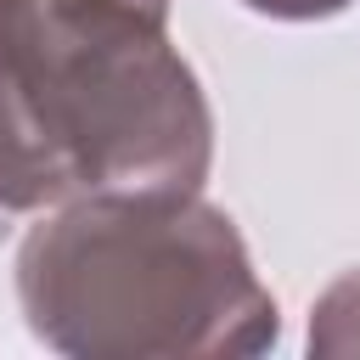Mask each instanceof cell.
Returning a JSON list of instances; mask_svg holds the SVG:
<instances>
[{
    "mask_svg": "<svg viewBox=\"0 0 360 360\" xmlns=\"http://www.w3.org/2000/svg\"><path fill=\"white\" fill-rule=\"evenodd\" d=\"M28 332L79 360L264 354L276 298L225 208L202 191H84L17 248Z\"/></svg>",
    "mask_w": 360,
    "mask_h": 360,
    "instance_id": "6da1fadb",
    "label": "cell"
},
{
    "mask_svg": "<svg viewBox=\"0 0 360 360\" xmlns=\"http://www.w3.org/2000/svg\"><path fill=\"white\" fill-rule=\"evenodd\" d=\"M0 68L68 197L202 191L214 112L169 39V0H0Z\"/></svg>",
    "mask_w": 360,
    "mask_h": 360,
    "instance_id": "7a4b0ae2",
    "label": "cell"
},
{
    "mask_svg": "<svg viewBox=\"0 0 360 360\" xmlns=\"http://www.w3.org/2000/svg\"><path fill=\"white\" fill-rule=\"evenodd\" d=\"M309 349L315 354H360V270L338 276L321 304L309 309Z\"/></svg>",
    "mask_w": 360,
    "mask_h": 360,
    "instance_id": "3957f363",
    "label": "cell"
},
{
    "mask_svg": "<svg viewBox=\"0 0 360 360\" xmlns=\"http://www.w3.org/2000/svg\"><path fill=\"white\" fill-rule=\"evenodd\" d=\"M242 6L259 17H281V22H321V17H338L349 0H242Z\"/></svg>",
    "mask_w": 360,
    "mask_h": 360,
    "instance_id": "277c9868",
    "label": "cell"
}]
</instances>
